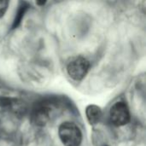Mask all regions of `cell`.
I'll return each instance as SVG.
<instances>
[{
    "mask_svg": "<svg viewBox=\"0 0 146 146\" xmlns=\"http://www.w3.org/2000/svg\"><path fill=\"white\" fill-rule=\"evenodd\" d=\"M45 3L46 2H37V4H38V5H44Z\"/></svg>",
    "mask_w": 146,
    "mask_h": 146,
    "instance_id": "obj_8",
    "label": "cell"
},
{
    "mask_svg": "<svg viewBox=\"0 0 146 146\" xmlns=\"http://www.w3.org/2000/svg\"><path fill=\"white\" fill-rule=\"evenodd\" d=\"M58 135L65 146H80L82 142V133L80 127L74 122H62L58 127Z\"/></svg>",
    "mask_w": 146,
    "mask_h": 146,
    "instance_id": "obj_1",
    "label": "cell"
},
{
    "mask_svg": "<svg viewBox=\"0 0 146 146\" xmlns=\"http://www.w3.org/2000/svg\"><path fill=\"white\" fill-rule=\"evenodd\" d=\"M32 123L36 127H44L50 119V110L45 105H38L35 107L30 116Z\"/></svg>",
    "mask_w": 146,
    "mask_h": 146,
    "instance_id": "obj_4",
    "label": "cell"
},
{
    "mask_svg": "<svg viewBox=\"0 0 146 146\" xmlns=\"http://www.w3.org/2000/svg\"><path fill=\"white\" fill-rule=\"evenodd\" d=\"M29 4L27 2H20V4L18 6V9L15 13L14 21H13V24H12V29L17 28L19 27V25L21 24L25 13L27 11V9H29Z\"/></svg>",
    "mask_w": 146,
    "mask_h": 146,
    "instance_id": "obj_6",
    "label": "cell"
},
{
    "mask_svg": "<svg viewBox=\"0 0 146 146\" xmlns=\"http://www.w3.org/2000/svg\"><path fill=\"white\" fill-rule=\"evenodd\" d=\"M89 68V61L83 56H77L68 63L67 72L71 79L75 81H80L86 76Z\"/></svg>",
    "mask_w": 146,
    "mask_h": 146,
    "instance_id": "obj_2",
    "label": "cell"
},
{
    "mask_svg": "<svg viewBox=\"0 0 146 146\" xmlns=\"http://www.w3.org/2000/svg\"><path fill=\"white\" fill-rule=\"evenodd\" d=\"M110 117L111 122L116 127L127 125L131 118L127 104L123 101L115 103L110 109Z\"/></svg>",
    "mask_w": 146,
    "mask_h": 146,
    "instance_id": "obj_3",
    "label": "cell"
},
{
    "mask_svg": "<svg viewBox=\"0 0 146 146\" xmlns=\"http://www.w3.org/2000/svg\"><path fill=\"white\" fill-rule=\"evenodd\" d=\"M86 119L89 124L92 126H94L98 124L102 118V115H103L102 110L98 105L90 104L86 109Z\"/></svg>",
    "mask_w": 146,
    "mask_h": 146,
    "instance_id": "obj_5",
    "label": "cell"
},
{
    "mask_svg": "<svg viewBox=\"0 0 146 146\" xmlns=\"http://www.w3.org/2000/svg\"><path fill=\"white\" fill-rule=\"evenodd\" d=\"M104 146H107V145H104Z\"/></svg>",
    "mask_w": 146,
    "mask_h": 146,
    "instance_id": "obj_9",
    "label": "cell"
},
{
    "mask_svg": "<svg viewBox=\"0 0 146 146\" xmlns=\"http://www.w3.org/2000/svg\"><path fill=\"white\" fill-rule=\"evenodd\" d=\"M9 6V1L7 0H0V18L3 17L7 11Z\"/></svg>",
    "mask_w": 146,
    "mask_h": 146,
    "instance_id": "obj_7",
    "label": "cell"
}]
</instances>
